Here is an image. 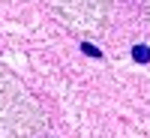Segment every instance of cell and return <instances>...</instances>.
I'll list each match as a JSON object with an SVG mask.
<instances>
[{"label":"cell","mask_w":150,"mask_h":138,"mask_svg":"<svg viewBox=\"0 0 150 138\" xmlns=\"http://www.w3.org/2000/svg\"><path fill=\"white\" fill-rule=\"evenodd\" d=\"M42 114L27 90L0 69V138H39Z\"/></svg>","instance_id":"obj_1"},{"label":"cell","mask_w":150,"mask_h":138,"mask_svg":"<svg viewBox=\"0 0 150 138\" xmlns=\"http://www.w3.org/2000/svg\"><path fill=\"white\" fill-rule=\"evenodd\" d=\"M48 3L78 27H102L108 9V0H48Z\"/></svg>","instance_id":"obj_2"},{"label":"cell","mask_w":150,"mask_h":138,"mask_svg":"<svg viewBox=\"0 0 150 138\" xmlns=\"http://www.w3.org/2000/svg\"><path fill=\"white\" fill-rule=\"evenodd\" d=\"M132 57H135V60H141V63H147V60H150V51H147V45H135Z\"/></svg>","instance_id":"obj_3"},{"label":"cell","mask_w":150,"mask_h":138,"mask_svg":"<svg viewBox=\"0 0 150 138\" xmlns=\"http://www.w3.org/2000/svg\"><path fill=\"white\" fill-rule=\"evenodd\" d=\"M39 138H48V135H39Z\"/></svg>","instance_id":"obj_4"}]
</instances>
